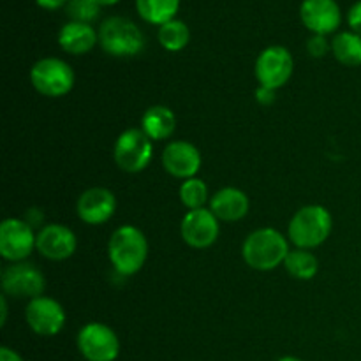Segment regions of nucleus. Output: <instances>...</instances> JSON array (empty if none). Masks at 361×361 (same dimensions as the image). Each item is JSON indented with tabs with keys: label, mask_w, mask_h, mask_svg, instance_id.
I'll return each instance as SVG.
<instances>
[{
	"label": "nucleus",
	"mask_w": 361,
	"mask_h": 361,
	"mask_svg": "<svg viewBox=\"0 0 361 361\" xmlns=\"http://www.w3.org/2000/svg\"><path fill=\"white\" fill-rule=\"evenodd\" d=\"M108 257L115 271L123 277L136 275L148 257V242L145 233L133 224L115 229L108 242Z\"/></svg>",
	"instance_id": "1"
},
{
	"label": "nucleus",
	"mask_w": 361,
	"mask_h": 361,
	"mask_svg": "<svg viewBox=\"0 0 361 361\" xmlns=\"http://www.w3.org/2000/svg\"><path fill=\"white\" fill-rule=\"evenodd\" d=\"M291 252L286 236L274 228H261L250 233L242 247V256L252 270L271 271L284 264Z\"/></svg>",
	"instance_id": "2"
},
{
	"label": "nucleus",
	"mask_w": 361,
	"mask_h": 361,
	"mask_svg": "<svg viewBox=\"0 0 361 361\" xmlns=\"http://www.w3.org/2000/svg\"><path fill=\"white\" fill-rule=\"evenodd\" d=\"M334 228V217L321 204H307L293 215L289 222V240L296 249H316L323 245Z\"/></svg>",
	"instance_id": "3"
},
{
	"label": "nucleus",
	"mask_w": 361,
	"mask_h": 361,
	"mask_svg": "<svg viewBox=\"0 0 361 361\" xmlns=\"http://www.w3.org/2000/svg\"><path fill=\"white\" fill-rule=\"evenodd\" d=\"M99 44L109 56L130 59L143 51L145 35L129 18L111 16L99 27Z\"/></svg>",
	"instance_id": "4"
},
{
	"label": "nucleus",
	"mask_w": 361,
	"mask_h": 361,
	"mask_svg": "<svg viewBox=\"0 0 361 361\" xmlns=\"http://www.w3.org/2000/svg\"><path fill=\"white\" fill-rule=\"evenodd\" d=\"M32 87L44 97L59 99L69 94L74 87V71L69 63L56 56L37 60L30 69Z\"/></svg>",
	"instance_id": "5"
},
{
	"label": "nucleus",
	"mask_w": 361,
	"mask_h": 361,
	"mask_svg": "<svg viewBox=\"0 0 361 361\" xmlns=\"http://www.w3.org/2000/svg\"><path fill=\"white\" fill-rule=\"evenodd\" d=\"M154 157V141L141 129L123 130L113 147L115 164L126 173H141Z\"/></svg>",
	"instance_id": "6"
},
{
	"label": "nucleus",
	"mask_w": 361,
	"mask_h": 361,
	"mask_svg": "<svg viewBox=\"0 0 361 361\" xmlns=\"http://www.w3.org/2000/svg\"><path fill=\"white\" fill-rule=\"evenodd\" d=\"M78 351L87 361H115L120 355V341L113 328L104 323H88L76 338Z\"/></svg>",
	"instance_id": "7"
},
{
	"label": "nucleus",
	"mask_w": 361,
	"mask_h": 361,
	"mask_svg": "<svg viewBox=\"0 0 361 361\" xmlns=\"http://www.w3.org/2000/svg\"><path fill=\"white\" fill-rule=\"evenodd\" d=\"M293 71H295V60L291 51L279 44L264 48L254 66V73L261 87L274 88V90H279L291 80Z\"/></svg>",
	"instance_id": "8"
},
{
	"label": "nucleus",
	"mask_w": 361,
	"mask_h": 361,
	"mask_svg": "<svg viewBox=\"0 0 361 361\" xmlns=\"http://www.w3.org/2000/svg\"><path fill=\"white\" fill-rule=\"evenodd\" d=\"M37 235L25 219H6L0 224V256L11 263H21L35 249Z\"/></svg>",
	"instance_id": "9"
},
{
	"label": "nucleus",
	"mask_w": 361,
	"mask_h": 361,
	"mask_svg": "<svg viewBox=\"0 0 361 361\" xmlns=\"http://www.w3.org/2000/svg\"><path fill=\"white\" fill-rule=\"evenodd\" d=\"M2 289L6 296L13 298H28L34 300L42 296L46 288V281L42 271L32 263H13L7 267L2 274Z\"/></svg>",
	"instance_id": "10"
},
{
	"label": "nucleus",
	"mask_w": 361,
	"mask_h": 361,
	"mask_svg": "<svg viewBox=\"0 0 361 361\" xmlns=\"http://www.w3.org/2000/svg\"><path fill=\"white\" fill-rule=\"evenodd\" d=\"M25 319L30 330L41 337H55L66 326V310L49 296L30 300L25 309Z\"/></svg>",
	"instance_id": "11"
},
{
	"label": "nucleus",
	"mask_w": 361,
	"mask_h": 361,
	"mask_svg": "<svg viewBox=\"0 0 361 361\" xmlns=\"http://www.w3.org/2000/svg\"><path fill=\"white\" fill-rule=\"evenodd\" d=\"M219 219L212 214L210 208L190 210L183 215L180 224V235L183 242L192 249H208L214 245L221 233Z\"/></svg>",
	"instance_id": "12"
},
{
	"label": "nucleus",
	"mask_w": 361,
	"mask_h": 361,
	"mask_svg": "<svg viewBox=\"0 0 361 361\" xmlns=\"http://www.w3.org/2000/svg\"><path fill=\"white\" fill-rule=\"evenodd\" d=\"M201 152L190 141H171L162 152V166L166 173L180 180H189L201 169Z\"/></svg>",
	"instance_id": "13"
},
{
	"label": "nucleus",
	"mask_w": 361,
	"mask_h": 361,
	"mask_svg": "<svg viewBox=\"0 0 361 361\" xmlns=\"http://www.w3.org/2000/svg\"><path fill=\"white\" fill-rule=\"evenodd\" d=\"M300 18L307 30L317 35L334 34L342 23L337 0H303L300 6Z\"/></svg>",
	"instance_id": "14"
},
{
	"label": "nucleus",
	"mask_w": 361,
	"mask_h": 361,
	"mask_svg": "<svg viewBox=\"0 0 361 361\" xmlns=\"http://www.w3.org/2000/svg\"><path fill=\"white\" fill-rule=\"evenodd\" d=\"M116 197L106 187H92L85 190L76 204L78 217L88 226L106 224L115 215Z\"/></svg>",
	"instance_id": "15"
},
{
	"label": "nucleus",
	"mask_w": 361,
	"mask_h": 361,
	"mask_svg": "<svg viewBox=\"0 0 361 361\" xmlns=\"http://www.w3.org/2000/svg\"><path fill=\"white\" fill-rule=\"evenodd\" d=\"M78 240L71 228L63 224H46L37 233L35 249L49 261L69 259L76 252Z\"/></svg>",
	"instance_id": "16"
},
{
	"label": "nucleus",
	"mask_w": 361,
	"mask_h": 361,
	"mask_svg": "<svg viewBox=\"0 0 361 361\" xmlns=\"http://www.w3.org/2000/svg\"><path fill=\"white\" fill-rule=\"evenodd\" d=\"M250 201L243 190L236 187H224L217 190L210 200V210L219 221L238 222L249 214Z\"/></svg>",
	"instance_id": "17"
},
{
	"label": "nucleus",
	"mask_w": 361,
	"mask_h": 361,
	"mask_svg": "<svg viewBox=\"0 0 361 361\" xmlns=\"http://www.w3.org/2000/svg\"><path fill=\"white\" fill-rule=\"evenodd\" d=\"M99 42V32L92 25L67 21L59 32V44L69 55H85Z\"/></svg>",
	"instance_id": "18"
},
{
	"label": "nucleus",
	"mask_w": 361,
	"mask_h": 361,
	"mask_svg": "<svg viewBox=\"0 0 361 361\" xmlns=\"http://www.w3.org/2000/svg\"><path fill=\"white\" fill-rule=\"evenodd\" d=\"M141 130L152 141H164L176 129V116L168 106H150L141 116Z\"/></svg>",
	"instance_id": "19"
},
{
	"label": "nucleus",
	"mask_w": 361,
	"mask_h": 361,
	"mask_svg": "<svg viewBox=\"0 0 361 361\" xmlns=\"http://www.w3.org/2000/svg\"><path fill=\"white\" fill-rule=\"evenodd\" d=\"M134 2H136V11L141 20L161 27V25L175 20L182 0H134Z\"/></svg>",
	"instance_id": "20"
},
{
	"label": "nucleus",
	"mask_w": 361,
	"mask_h": 361,
	"mask_svg": "<svg viewBox=\"0 0 361 361\" xmlns=\"http://www.w3.org/2000/svg\"><path fill=\"white\" fill-rule=\"evenodd\" d=\"M331 53L345 67L361 66V35L353 30L338 32L331 39Z\"/></svg>",
	"instance_id": "21"
},
{
	"label": "nucleus",
	"mask_w": 361,
	"mask_h": 361,
	"mask_svg": "<svg viewBox=\"0 0 361 361\" xmlns=\"http://www.w3.org/2000/svg\"><path fill=\"white\" fill-rule=\"evenodd\" d=\"M284 267L291 277L298 281H310L317 275L319 270V261L310 250L295 249L288 254L284 261Z\"/></svg>",
	"instance_id": "22"
},
{
	"label": "nucleus",
	"mask_w": 361,
	"mask_h": 361,
	"mask_svg": "<svg viewBox=\"0 0 361 361\" xmlns=\"http://www.w3.org/2000/svg\"><path fill=\"white\" fill-rule=\"evenodd\" d=\"M157 39L166 51H182V49L189 44L190 30L182 20H176L175 18V20L168 21V23L159 27Z\"/></svg>",
	"instance_id": "23"
},
{
	"label": "nucleus",
	"mask_w": 361,
	"mask_h": 361,
	"mask_svg": "<svg viewBox=\"0 0 361 361\" xmlns=\"http://www.w3.org/2000/svg\"><path fill=\"white\" fill-rule=\"evenodd\" d=\"M178 196L187 210H200V208H204L208 201V187L203 180L194 176V178L183 180Z\"/></svg>",
	"instance_id": "24"
},
{
	"label": "nucleus",
	"mask_w": 361,
	"mask_h": 361,
	"mask_svg": "<svg viewBox=\"0 0 361 361\" xmlns=\"http://www.w3.org/2000/svg\"><path fill=\"white\" fill-rule=\"evenodd\" d=\"M66 13L71 21L92 25L99 18L101 4L97 0H69L66 6Z\"/></svg>",
	"instance_id": "25"
},
{
	"label": "nucleus",
	"mask_w": 361,
	"mask_h": 361,
	"mask_svg": "<svg viewBox=\"0 0 361 361\" xmlns=\"http://www.w3.org/2000/svg\"><path fill=\"white\" fill-rule=\"evenodd\" d=\"M307 51L314 59H323L328 51H331V42L326 41V35L314 34L307 41Z\"/></svg>",
	"instance_id": "26"
},
{
	"label": "nucleus",
	"mask_w": 361,
	"mask_h": 361,
	"mask_svg": "<svg viewBox=\"0 0 361 361\" xmlns=\"http://www.w3.org/2000/svg\"><path fill=\"white\" fill-rule=\"evenodd\" d=\"M348 23H349V27H351V30L355 32V34L361 35V0L353 4V7L349 9Z\"/></svg>",
	"instance_id": "27"
},
{
	"label": "nucleus",
	"mask_w": 361,
	"mask_h": 361,
	"mask_svg": "<svg viewBox=\"0 0 361 361\" xmlns=\"http://www.w3.org/2000/svg\"><path fill=\"white\" fill-rule=\"evenodd\" d=\"M277 99V90L274 88H268V87H257L256 90V101L259 102L261 106H271Z\"/></svg>",
	"instance_id": "28"
},
{
	"label": "nucleus",
	"mask_w": 361,
	"mask_h": 361,
	"mask_svg": "<svg viewBox=\"0 0 361 361\" xmlns=\"http://www.w3.org/2000/svg\"><path fill=\"white\" fill-rule=\"evenodd\" d=\"M67 2H69V0H35V4H37L41 9L46 11H56L60 9V7H66Z\"/></svg>",
	"instance_id": "29"
},
{
	"label": "nucleus",
	"mask_w": 361,
	"mask_h": 361,
	"mask_svg": "<svg viewBox=\"0 0 361 361\" xmlns=\"http://www.w3.org/2000/svg\"><path fill=\"white\" fill-rule=\"evenodd\" d=\"M0 361H25V360L21 358L14 349L4 345V348H0Z\"/></svg>",
	"instance_id": "30"
},
{
	"label": "nucleus",
	"mask_w": 361,
	"mask_h": 361,
	"mask_svg": "<svg viewBox=\"0 0 361 361\" xmlns=\"http://www.w3.org/2000/svg\"><path fill=\"white\" fill-rule=\"evenodd\" d=\"M42 219H44V215H42V212H39V208H30L25 221L30 226H37V222H42Z\"/></svg>",
	"instance_id": "31"
},
{
	"label": "nucleus",
	"mask_w": 361,
	"mask_h": 361,
	"mask_svg": "<svg viewBox=\"0 0 361 361\" xmlns=\"http://www.w3.org/2000/svg\"><path fill=\"white\" fill-rule=\"evenodd\" d=\"M0 307H2V319H0V324H6L7 321V296L2 295L0 296Z\"/></svg>",
	"instance_id": "32"
},
{
	"label": "nucleus",
	"mask_w": 361,
	"mask_h": 361,
	"mask_svg": "<svg viewBox=\"0 0 361 361\" xmlns=\"http://www.w3.org/2000/svg\"><path fill=\"white\" fill-rule=\"evenodd\" d=\"M99 4H101V7L102 6H115V4H118L120 0H97Z\"/></svg>",
	"instance_id": "33"
},
{
	"label": "nucleus",
	"mask_w": 361,
	"mask_h": 361,
	"mask_svg": "<svg viewBox=\"0 0 361 361\" xmlns=\"http://www.w3.org/2000/svg\"><path fill=\"white\" fill-rule=\"evenodd\" d=\"M279 361H303V360L296 358V356H282V358Z\"/></svg>",
	"instance_id": "34"
}]
</instances>
